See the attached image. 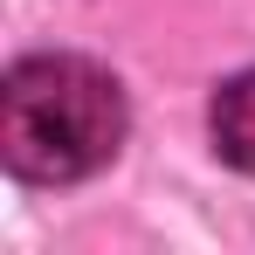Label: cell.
<instances>
[{
    "label": "cell",
    "mask_w": 255,
    "mask_h": 255,
    "mask_svg": "<svg viewBox=\"0 0 255 255\" xmlns=\"http://www.w3.org/2000/svg\"><path fill=\"white\" fill-rule=\"evenodd\" d=\"M125 125V90L90 55H28L0 83V159L35 186H69L111 166Z\"/></svg>",
    "instance_id": "6da1fadb"
},
{
    "label": "cell",
    "mask_w": 255,
    "mask_h": 255,
    "mask_svg": "<svg viewBox=\"0 0 255 255\" xmlns=\"http://www.w3.org/2000/svg\"><path fill=\"white\" fill-rule=\"evenodd\" d=\"M214 152L235 172H255V69L228 76L214 97Z\"/></svg>",
    "instance_id": "7a4b0ae2"
}]
</instances>
